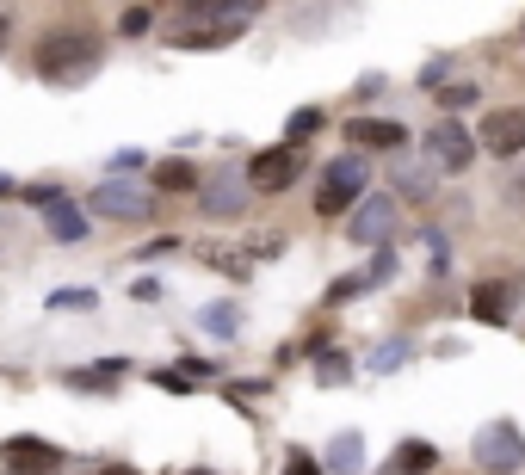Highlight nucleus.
I'll use <instances>...</instances> for the list:
<instances>
[{"label":"nucleus","instance_id":"1","mask_svg":"<svg viewBox=\"0 0 525 475\" xmlns=\"http://www.w3.org/2000/svg\"><path fill=\"white\" fill-rule=\"evenodd\" d=\"M260 13V0H217V7H198L192 19H180L167 31L173 50H223L235 44L241 31H248V19Z\"/></svg>","mask_w":525,"mask_h":475},{"label":"nucleus","instance_id":"2","mask_svg":"<svg viewBox=\"0 0 525 475\" xmlns=\"http://www.w3.org/2000/svg\"><path fill=\"white\" fill-rule=\"evenodd\" d=\"M99 68V38L93 31H50V38L38 44V75L50 81V87H75V81H87Z\"/></svg>","mask_w":525,"mask_h":475},{"label":"nucleus","instance_id":"3","mask_svg":"<svg viewBox=\"0 0 525 475\" xmlns=\"http://www.w3.org/2000/svg\"><path fill=\"white\" fill-rule=\"evenodd\" d=\"M365 186H371V161L365 155H334L322 167V179H315V210H322V216H346L365 198Z\"/></svg>","mask_w":525,"mask_h":475},{"label":"nucleus","instance_id":"4","mask_svg":"<svg viewBox=\"0 0 525 475\" xmlns=\"http://www.w3.org/2000/svg\"><path fill=\"white\" fill-rule=\"evenodd\" d=\"M470 457H476L488 475H507V469L525 463V438H519L513 420H488V426H476V438H470Z\"/></svg>","mask_w":525,"mask_h":475},{"label":"nucleus","instance_id":"5","mask_svg":"<svg viewBox=\"0 0 525 475\" xmlns=\"http://www.w3.org/2000/svg\"><path fill=\"white\" fill-rule=\"evenodd\" d=\"M87 210L112 216V223H149V216H155V198H149L143 186H130V179H105V186L87 198Z\"/></svg>","mask_w":525,"mask_h":475},{"label":"nucleus","instance_id":"6","mask_svg":"<svg viewBox=\"0 0 525 475\" xmlns=\"http://www.w3.org/2000/svg\"><path fill=\"white\" fill-rule=\"evenodd\" d=\"M297 173H303L297 142H278V149H260V155H254L248 186H254V192H285V186H297Z\"/></svg>","mask_w":525,"mask_h":475},{"label":"nucleus","instance_id":"7","mask_svg":"<svg viewBox=\"0 0 525 475\" xmlns=\"http://www.w3.org/2000/svg\"><path fill=\"white\" fill-rule=\"evenodd\" d=\"M427 161H439L445 173H464V167L476 161V136H470L458 118H439V124L427 130Z\"/></svg>","mask_w":525,"mask_h":475},{"label":"nucleus","instance_id":"8","mask_svg":"<svg viewBox=\"0 0 525 475\" xmlns=\"http://www.w3.org/2000/svg\"><path fill=\"white\" fill-rule=\"evenodd\" d=\"M0 457H7V475H56L62 469V451L50 445V438H31V432L7 438Z\"/></svg>","mask_w":525,"mask_h":475},{"label":"nucleus","instance_id":"9","mask_svg":"<svg viewBox=\"0 0 525 475\" xmlns=\"http://www.w3.org/2000/svg\"><path fill=\"white\" fill-rule=\"evenodd\" d=\"M390 229H396V198H390V192L365 198L353 216H346V235H353L359 247H377V241H390Z\"/></svg>","mask_w":525,"mask_h":475},{"label":"nucleus","instance_id":"10","mask_svg":"<svg viewBox=\"0 0 525 475\" xmlns=\"http://www.w3.org/2000/svg\"><path fill=\"white\" fill-rule=\"evenodd\" d=\"M476 142H482L488 155H525V112H519V105H501V112H488L482 130H476Z\"/></svg>","mask_w":525,"mask_h":475},{"label":"nucleus","instance_id":"11","mask_svg":"<svg viewBox=\"0 0 525 475\" xmlns=\"http://www.w3.org/2000/svg\"><path fill=\"white\" fill-rule=\"evenodd\" d=\"M346 142H353V149H402L408 130L390 124V118H346Z\"/></svg>","mask_w":525,"mask_h":475},{"label":"nucleus","instance_id":"12","mask_svg":"<svg viewBox=\"0 0 525 475\" xmlns=\"http://www.w3.org/2000/svg\"><path fill=\"white\" fill-rule=\"evenodd\" d=\"M470 315L488 321V327H507V315H513V284H476V290H470Z\"/></svg>","mask_w":525,"mask_h":475},{"label":"nucleus","instance_id":"13","mask_svg":"<svg viewBox=\"0 0 525 475\" xmlns=\"http://www.w3.org/2000/svg\"><path fill=\"white\" fill-rule=\"evenodd\" d=\"M241 204H248V179L217 173V179L204 186V210H210V216H241Z\"/></svg>","mask_w":525,"mask_h":475},{"label":"nucleus","instance_id":"14","mask_svg":"<svg viewBox=\"0 0 525 475\" xmlns=\"http://www.w3.org/2000/svg\"><path fill=\"white\" fill-rule=\"evenodd\" d=\"M433 463H439V451L427 445V438H402V445H396V463L383 469V475H427Z\"/></svg>","mask_w":525,"mask_h":475},{"label":"nucleus","instance_id":"15","mask_svg":"<svg viewBox=\"0 0 525 475\" xmlns=\"http://www.w3.org/2000/svg\"><path fill=\"white\" fill-rule=\"evenodd\" d=\"M44 229H50L56 241H87V216L68 204V198H56V204L44 210Z\"/></svg>","mask_w":525,"mask_h":475},{"label":"nucleus","instance_id":"16","mask_svg":"<svg viewBox=\"0 0 525 475\" xmlns=\"http://www.w3.org/2000/svg\"><path fill=\"white\" fill-rule=\"evenodd\" d=\"M328 469H334V475H359V469H365V438H359V432H340L334 445H328Z\"/></svg>","mask_w":525,"mask_h":475},{"label":"nucleus","instance_id":"17","mask_svg":"<svg viewBox=\"0 0 525 475\" xmlns=\"http://www.w3.org/2000/svg\"><path fill=\"white\" fill-rule=\"evenodd\" d=\"M155 186H161V192H192V186H198V167H192V161H161V167H155Z\"/></svg>","mask_w":525,"mask_h":475},{"label":"nucleus","instance_id":"18","mask_svg":"<svg viewBox=\"0 0 525 475\" xmlns=\"http://www.w3.org/2000/svg\"><path fill=\"white\" fill-rule=\"evenodd\" d=\"M198 321H204V334H217V340L241 334V309H235V303H210V309H204Z\"/></svg>","mask_w":525,"mask_h":475},{"label":"nucleus","instance_id":"19","mask_svg":"<svg viewBox=\"0 0 525 475\" xmlns=\"http://www.w3.org/2000/svg\"><path fill=\"white\" fill-rule=\"evenodd\" d=\"M315 377H322L328 389H340L346 377H353V364H346V352H334V346H322V352H315Z\"/></svg>","mask_w":525,"mask_h":475},{"label":"nucleus","instance_id":"20","mask_svg":"<svg viewBox=\"0 0 525 475\" xmlns=\"http://www.w3.org/2000/svg\"><path fill=\"white\" fill-rule=\"evenodd\" d=\"M402 364H408V340H390V346H377V352H371V371H377V377L402 371Z\"/></svg>","mask_w":525,"mask_h":475},{"label":"nucleus","instance_id":"21","mask_svg":"<svg viewBox=\"0 0 525 475\" xmlns=\"http://www.w3.org/2000/svg\"><path fill=\"white\" fill-rule=\"evenodd\" d=\"M99 297H93V290H56V297H50V309H62V315H81V309H93Z\"/></svg>","mask_w":525,"mask_h":475},{"label":"nucleus","instance_id":"22","mask_svg":"<svg viewBox=\"0 0 525 475\" xmlns=\"http://www.w3.org/2000/svg\"><path fill=\"white\" fill-rule=\"evenodd\" d=\"M322 130V112H315V105H303V112L291 118V142H303V136H315Z\"/></svg>","mask_w":525,"mask_h":475},{"label":"nucleus","instance_id":"23","mask_svg":"<svg viewBox=\"0 0 525 475\" xmlns=\"http://www.w3.org/2000/svg\"><path fill=\"white\" fill-rule=\"evenodd\" d=\"M118 31H124V38H143V31H149V7H130V13H118Z\"/></svg>","mask_w":525,"mask_h":475},{"label":"nucleus","instance_id":"24","mask_svg":"<svg viewBox=\"0 0 525 475\" xmlns=\"http://www.w3.org/2000/svg\"><path fill=\"white\" fill-rule=\"evenodd\" d=\"M149 155H136V149H118L112 161H105V167H112V179H124V173H136V167H143Z\"/></svg>","mask_w":525,"mask_h":475},{"label":"nucleus","instance_id":"25","mask_svg":"<svg viewBox=\"0 0 525 475\" xmlns=\"http://www.w3.org/2000/svg\"><path fill=\"white\" fill-rule=\"evenodd\" d=\"M285 475H322V463H315L309 451H291V457H285Z\"/></svg>","mask_w":525,"mask_h":475},{"label":"nucleus","instance_id":"26","mask_svg":"<svg viewBox=\"0 0 525 475\" xmlns=\"http://www.w3.org/2000/svg\"><path fill=\"white\" fill-rule=\"evenodd\" d=\"M470 99H476V87H445V93H439L445 112H458V105H470Z\"/></svg>","mask_w":525,"mask_h":475},{"label":"nucleus","instance_id":"27","mask_svg":"<svg viewBox=\"0 0 525 475\" xmlns=\"http://www.w3.org/2000/svg\"><path fill=\"white\" fill-rule=\"evenodd\" d=\"M155 383H161V389H180V395H186V389H192V371H155Z\"/></svg>","mask_w":525,"mask_h":475},{"label":"nucleus","instance_id":"28","mask_svg":"<svg viewBox=\"0 0 525 475\" xmlns=\"http://www.w3.org/2000/svg\"><path fill=\"white\" fill-rule=\"evenodd\" d=\"M390 272H396V253H377V260H371V272H365V278H377V284H383V278H390Z\"/></svg>","mask_w":525,"mask_h":475},{"label":"nucleus","instance_id":"29","mask_svg":"<svg viewBox=\"0 0 525 475\" xmlns=\"http://www.w3.org/2000/svg\"><path fill=\"white\" fill-rule=\"evenodd\" d=\"M93 475H136L130 463H105V469H93Z\"/></svg>","mask_w":525,"mask_h":475},{"label":"nucleus","instance_id":"30","mask_svg":"<svg viewBox=\"0 0 525 475\" xmlns=\"http://www.w3.org/2000/svg\"><path fill=\"white\" fill-rule=\"evenodd\" d=\"M7 31H13V13H7V7H0V44H7Z\"/></svg>","mask_w":525,"mask_h":475},{"label":"nucleus","instance_id":"31","mask_svg":"<svg viewBox=\"0 0 525 475\" xmlns=\"http://www.w3.org/2000/svg\"><path fill=\"white\" fill-rule=\"evenodd\" d=\"M192 475H210V469H192Z\"/></svg>","mask_w":525,"mask_h":475}]
</instances>
